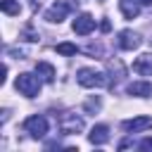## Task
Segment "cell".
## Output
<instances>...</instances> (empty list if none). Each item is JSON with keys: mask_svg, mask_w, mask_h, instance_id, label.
Masks as SVG:
<instances>
[{"mask_svg": "<svg viewBox=\"0 0 152 152\" xmlns=\"http://www.w3.org/2000/svg\"><path fill=\"white\" fill-rule=\"evenodd\" d=\"M88 140H90L93 145H104V142L109 140V128H107L104 124H97V126H93V131H90Z\"/></svg>", "mask_w": 152, "mask_h": 152, "instance_id": "cell-10", "label": "cell"}, {"mask_svg": "<svg viewBox=\"0 0 152 152\" xmlns=\"http://www.w3.org/2000/svg\"><path fill=\"white\" fill-rule=\"evenodd\" d=\"M14 86H17V90H19L24 97H36V95L40 93V86H43V81H40L36 74H19Z\"/></svg>", "mask_w": 152, "mask_h": 152, "instance_id": "cell-2", "label": "cell"}, {"mask_svg": "<svg viewBox=\"0 0 152 152\" xmlns=\"http://www.w3.org/2000/svg\"><path fill=\"white\" fill-rule=\"evenodd\" d=\"M21 36H24L26 40H31V43H33V40H38V33H36V31H33L31 26H26V28L21 31Z\"/></svg>", "mask_w": 152, "mask_h": 152, "instance_id": "cell-16", "label": "cell"}, {"mask_svg": "<svg viewBox=\"0 0 152 152\" xmlns=\"http://www.w3.org/2000/svg\"><path fill=\"white\" fill-rule=\"evenodd\" d=\"M121 128L126 133H142V131L152 128V116H133V119H126L121 124Z\"/></svg>", "mask_w": 152, "mask_h": 152, "instance_id": "cell-5", "label": "cell"}, {"mask_svg": "<svg viewBox=\"0 0 152 152\" xmlns=\"http://www.w3.org/2000/svg\"><path fill=\"white\" fill-rule=\"evenodd\" d=\"M57 126H59V131H62L64 135H74V133H81L86 124H83V119L76 116L74 112H64V114L57 119Z\"/></svg>", "mask_w": 152, "mask_h": 152, "instance_id": "cell-3", "label": "cell"}, {"mask_svg": "<svg viewBox=\"0 0 152 152\" xmlns=\"http://www.w3.org/2000/svg\"><path fill=\"white\" fill-rule=\"evenodd\" d=\"M140 5H152V0H140Z\"/></svg>", "mask_w": 152, "mask_h": 152, "instance_id": "cell-19", "label": "cell"}, {"mask_svg": "<svg viewBox=\"0 0 152 152\" xmlns=\"http://www.w3.org/2000/svg\"><path fill=\"white\" fill-rule=\"evenodd\" d=\"M76 81H78L83 88H104V86H109V81H107V76H104L102 71L88 69V66H83V69L76 71Z\"/></svg>", "mask_w": 152, "mask_h": 152, "instance_id": "cell-1", "label": "cell"}, {"mask_svg": "<svg viewBox=\"0 0 152 152\" xmlns=\"http://www.w3.org/2000/svg\"><path fill=\"white\" fill-rule=\"evenodd\" d=\"M86 109H88V112H93V109L97 112V109H100V100H90V102L86 104Z\"/></svg>", "mask_w": 152, "mask_h": 152, "instance_id": "cell-18", "label": "cell"}, {"mask_svg": "<svg viewBox=\"0 0 152 152\" xmlns=\"http://www.w3.org/2000/svg\"><path fill=\"white\" fill-rule=\"evenodd\" d=\"M133 71L140 74V76H152V55L145 52V55L135 57V62H133Z\"/></svg>", "mask_w": 152, "mask_h": 152, "instance_id": "cell-9", "label": "cell"}, {"mask_svg": "<svg viewBox=\"0 0 152 152\" xmlns=\"http://www.w3.org/2000/svg\"><path fill=\"white\" fill-rule=\"evenodd\" d=\"M0 10H2L5 14H10V17L21 14V5H19L17 0H2V2H0Z\"/></svg>", "mask_w": 152, "mask_h": 152, "instance_id": "cell-14", "label": "cell"}, {"mask_svg": "<svg viewBox=\"0 0 152 152\" xmlns=\"http://www.w3.org/2000/svg\"><path fill=\"white\" fill-rule=\"evenodd\" d=\"M116 43H119L121 50H135V48L140 45V36H138L135 31H131V28H124V31H119Z\"/></svg>", "mask_w": 152, "mask_h": 152, "instance_id": "cell-7", "label": "cell"}, {"mask_svg": "<svg viewBox=\"0 0 152 152\" xmlns=\"http://www.w3.org/2000/svg\"><path fill=\"white\" fill-rule=\"evenodd\" d=\"M128 95H135V97H150L152 95V86L147 81H133L128 86Z\"/></svg>", "mask_w": 152, "mask_h": 152, "instance_id": "cell-12", "label": "cell"}, {"mask_svg": "<svg viewBox=\"0 0 152 152\" xmlns=\"http://www.w3.org/2000/svg\"><path fill=\"white\" fill-rule=\"evenodd\" d=\"M119 10L126 19H135L140 14V0H119Z\"/></svg>", "mask_w": 152, "mask_h": 152, "instance_id": "cell-11", "label": "cell"}, {"mask_svg": "<svg viewBox=\"0 0 152 152\" xmlns=\"http://www.w3.org/2000/svg\"><path fill=\"white\" fill-rule=\"evenodd\" d=\"M24 131L31 135V138H45L48 133V119L43 114H33L24 121Z\"/></svg>", "mask_w": 152, "mask_h": 152, "instance_id": "cell-4", "label": "cell"}, {"mask_svg": "<svg viewBox=\"0 0 152 152\" xmlns=\"http://www.w3.org/2000/svg\"><path fill=\"white\" fill-rule=\"evenodd\" d=\"M31 2H38V0H31Z\"/></svg>", "mask_w": 152, "mask_h": 152, "instance_id": "cell-20", "label": "cell"}, {"mask_svg": "<svg viewBox=\"0 0 152 152\" xmlns=\"http://www.w3.org/2000/svg\"><path fill=\"white\" fill-rule=\"evenodd\" d=\"M138 150H152V138H145V140H140Z\"/></svg>", "mask_w": 152, "mask_h": 152, "instance_id": "cell-17", "label": "cell"}, {"mask_svg": "<svg viewBox=\"0 0 152 152\" xmlns=\"http://www.w3.org/2000/svg\"><path fill=\"white\" fill-rule=\"evenodd\" d=\"M55 50H57L59 55H66V57H71V55H76V52H78V48H76L74 43H59Z\"/></svg>", "mask_w": 152, "mask_h": 152, "instance_id": "cell-15", "label": "cell"}, {"mask_svg": "<svg viewBox=\"0 0 152 152\" xmlns=\"http://www.w3.org/2000/svg\"><path fill=\"white\" fill-rule=\"evenodd\" d=\"M36 74H38L43 81H48V83L55 81V66L48 64V62H38V64H36Z\"/></svg>", "mask_w": 152, "mask_h": 152, "instance_id": "cell-13", "label": "cell"}, {"mask_svg": "<svg viewBox=\"0 0 152 152\" xmlns=\"http://www.w3.org/2000/svg\"><path fill=\"white\" fill-rule=\"evenodd\" d=\"M69 10H71V7H69V2H62V0H59V2H55V5L45 12V19H48L50 24H59V21L69 14Z\"/></svg>", "mask_w": 152, "mask_h": 152, "instance_id": "cell-8", "label": "cell"}, {"mask_svg": "<svg viewBox=\"0 0 152 152\" xmlns=\"http://www.w3.org/2000/svg\"><path fill=\"white\" fill-rule=\"evenodd\" d=\"M71 28H74V33H78V36H88V33L95 28V19L83 12V14H78V17L71 21Z\"/></svg>", "mask_w": 152, "mask_h": 152, "instance_id": "cell-6", "label": "cell"}]
</instances>
